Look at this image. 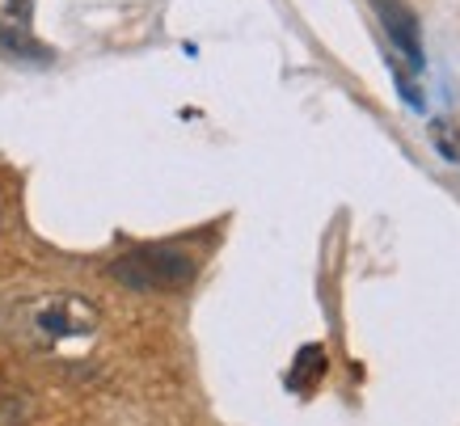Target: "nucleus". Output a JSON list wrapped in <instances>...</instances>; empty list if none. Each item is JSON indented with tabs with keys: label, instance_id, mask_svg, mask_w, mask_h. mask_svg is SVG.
Returning <instances> with one entry per match:
<instances>
[{
	"label": "nucleus",
	"instance_id": "nucleus-1",
	"mask_svg": "<svg viewBox=\"0 0 460 426\" xmlns=\"http://www.w3.org/2000/svg\"><path fill=\"white\" fill-rule=\"evenodd\" d=\"M195 258L178 245H140L111 262V279L131 291H181L195 279Z\"/></svg>",
	"mask_w": 460,
	"mask_h": 426
},
{
	"label": "nucleus",
	"instance_id": "nucleus-2",
	"mask_svg": "<svg viewBox=\"0 0 460 426\" xmlns=\"http://www.w3.org/2000/svg\"><path fill=\"white\" fill-rule=\"evenodd\" d=\"M102 325L98 304L76 291H56L30 304V330L42 342H68V338H89Z\"/></svg>",
	"mask_w": 460,
	"mask_h": 426
},
{
	"label": "nucleus",
	"instance_id": "nucleus-3",
	"mask_svg": "<svg viewBox=\"0 0 460 426\" xmlns=\"http://www.w3.org/2000/svg\"><path fill=\"white\" fill-rule=\"evenodd\" d=\"M30 17H34L30 0H4V9H0V56L17 59V64H47L51 47H42L34 39Z\"/></svg>",
	"mask_w": 460,
	"mask_h": 426
},
{
	"label": "nucleus",
	"instance_id": "nucleus-4",
	"mask_svg": "<svg viewBox=\"0 0 460 426\" xmlns=\"http://www.w3.org/2000/svg\"><path fill=\"white\" fill-rule=\"evenodd\" d=\"M376 13L385 17V30H389L393 47L402 51L410 64H422V47H419V26H414V13L405 9L402 0H372Z\"/></svg>",
	"mask_w": 460,
	"mask_h": 426
},
{
	"label": "nucleus",
	"instance_id": "nucleus-5",
	"mask_svg": "<svg viewBox=\"0 0 460 426\" xmlns=\"http://www.w3.org/2000/svg\"><path fill=\"white\" fill-rule=\"evenodd\" d=\"M321 376H325V351L321 346H305L296 355L292 371H288V388L292 393H313V385H321Z\"/></svg>",
	"mask_w": 460,
	"mask_h": 426
}]
</instances>
